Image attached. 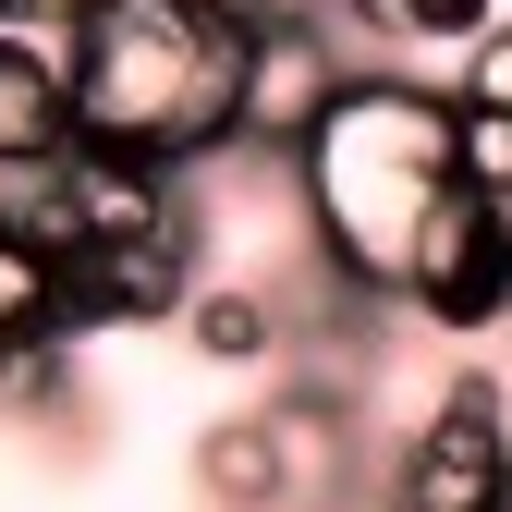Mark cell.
<instances>
[{"label": "cell", "mask_w": 512, "mask_h": 512, "mask_svg": "<svg viewBox=\"0 0 512 512\" xmlns=\"http://www.w3.org/2000/svg\"><path fill=\"white\" fill-rule=\"evenodd\" d=\"M86 110H74V49L37 25H0V171L13 159H74Z\"/></svg>", "instance_id": "cell-7"}, {"label": "cell", "mask_w": 512, "mask_h": 512, "mask_svg": "<svg viewBox=\"0 0 512 512\" xmlns=\"http://www.w3.org/2000/svg\"><path fill=\"white\" fill-rule=\"evenodd\" d=\"M366 61L342 49V25H256V61H244V147L232 159H305V135L342 110V86Z\"/></svg>", "instance_id": "cell-5"}, {"label": "cell", "mask_w": 512, "mask_h": 512, "mask_svg": "<svg viewBox=\"0 0 512 512\" xmlns=\"http://www.w3.org/2000/svg\"><path fill=\"white\" fill-rule=\"evenodd\" d=\"M0 342H74V256L0 232Z\"/></svg>", "instance_id": "cell-11"}, {"label": "cell", "mask_w": 512, "mask_h": 512, "mask_svg": "<svg viewBox=\"0 0 512 512\" xmlns=\"http://www.w3.org/2000/svg\"><path fill=\"white\" fill-rule=\"evenodd\" d=\"M74 232H86V256L196 232V171H159L135 147H74Z\"/></svg>", "instance_id": "cell-6"}, {"label": "cell", "mask_w": 512, "mask_h": 512, "mask_svg": "<svg viewBox=\"0 0 512 512\" xmlns=\"http://www.w3.org/2000/svg\"><path fill=\"white\" fill-rule=\"evenodd\" d=\"M464 183V98L427 86V74H354L342 110L305 135L293 159V208H305V244L317 269L366 305H403V269L439 220V196Z\"/></svg>", "instance_id": "cell-1"}, {"label": "cell", "mask_w": 512, "mask_h": 512, "mask_svg": "<svg viewBox=\"0 0 512 512\" xmlns=\"http://www.w3.org/2000/svg\"><path fill=\"white\" fill-rule=\"evenodd\" d=\"M196 488L220 512H293V476H281V427L269 415H220L196 439Z\"/></svg>", "instance_id": "cell-9"}, {"label": "cell", "mask_w": 512, "mask_h": 512, "mask_svg": "<svg viewBox=\"0 0 512 512\" xmlns=\"http://www.w3.org/2000/svg\"><path fill=\"white\" fill-rule=\"evenodd\" d=\"M269 427H281V476H293V512H330V500H354V403L330 391V378L281 391V403H269Z\"/></svg>", "instance_id": "cell-8"}, {"label": "cell", "mask_w": 512, "mask_h": 512, "mask_svg": "<svg viewBox=\"0 0 512 512\" xmlns=\"http://www.w3.org/2000/svg\"><path fill=\"white\" fill-rule=\"evenodd\" d=\"M342 25H354V37H391V49H415V37H439V49H476L500 13H488V0H354Z\"/></svg>", "instance_id": "cell-12"}, {"label": "cell", "mask_w": 512, "mask_h": 512, "mask_svg": "<svg viewBox=\"0 0 512 512\" xmlns=\"http://www.w3.org/2000/svg\"><path fill=\"white\" fill-rule=\"evenodd\" d=\"M61 49H74L86 147H135L159 171H208L244 147V61H256L244 0H98Z\"/></svg>", "instance_id": "cell-2"}, {"label": "cell", "mask_w": 512, "mask_h": 512, "mask_svg": "<svg viewBox=\"0 0 512 512\" xmlns=\"http://www.w3.org/2000/svg\"><path fill=\"white\" fill-rule=\"evenodd\" d=\"M403 305L427 317V330H452V342H488L512 330V208L476 196V183H452L415 244V269H403Z\"/></svg>", "instance_id": "cell-4"}, {"label": "cell", "mask_w": 512, "mask_h": 512, "mask_svg": "<svg viewBox=\"0 0 512 512\" xmlns=\"http://www.w3.org/2000/svg\"><path fill=\"white\" fill-rule=\"evenodd\" d=\"M391 512H512V391L488 366L439 378L427 427L403 439V464H391Z\"/></svg>", "instance_id": "cell-3"}, {"label": "cell", "mask_w": 512, "mask_h": 512, "mask_svg": "<svg viewBox=\"0 0 512 512\" xmlns=\"http://www.w3.org/2000/svg\"><path fill=\"white\" fill-rule=\"evenodd\" d=\"M183 342H196L208 366H269L293 342V317L256 293V281H196V305H183Z\"/></svg>", "instance_id": "cell-10"}, {"label": "cell", "mask_w": 512, "mask_h": 512, "mask_svg": "<svg viewBox=\"0 0 512 512\" xmlns=\"http://www.w3.org/2000/svg\"><path fill=\"white\" fill-rule=\"evenodd\" d=\"M464 183L512 208V110H464Z\"/></svg>", "instance_id": "cell-13"}, {"label": "cell", "mask_w": 512, "mask_h": 512, "mask_svg": "<svg viewBox=\"0 0 512 512\" xmlns=\"http://www.w3.org/2000/svg\"><path fill=\"white\" fill-rule=\"evenodd\" d=\"M244 13H256V25H342L354 0H244Z\"/></svg>", "instance_id": "cell-15"}, {"label": "cell", "mask_w": 512, "mask_h": 512, "mask_svg": "<svg viewBox=\"0 0 512 512\" xmlns=\"http://www.w3.org/2000/svg\"><path fill=\"white\" fill-rule=\"evenodd\" d=\"M452 98H464V110H512V13H500V25H488L476 49H464V74H452Z\"/></svg>", "instance_id": "cell-14"}, {"label": "cell", "mask_w": 512, "mask_h": 512, "mask_svg": "<svg viewBox=\"0 0 512 512\" xmlns=\"http://www.w3.org/2000/svg\"><path fill=\"white\" fill-rule=\"evenodd\" d=\"M0 25H13V0H0Z\"/></svg>", "instance_id": "cell-16"}]
</instances>
